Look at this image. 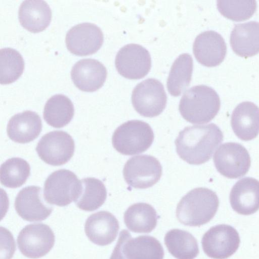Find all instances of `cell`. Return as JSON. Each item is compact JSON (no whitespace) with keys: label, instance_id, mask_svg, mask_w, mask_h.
<instances>
[{"label":"cell","instance_id":"6da1fadb","mask_svg":"<svg viewBox=\"0 0 259 259\" xmlns=\"http://www.w3.org/2000/svg\"><path fill=\"white\" fill-rule=\"evenodd\" d=\"M223 140V134L214 123L188 126L181 131L175 140L180 157L190 164L208 161Z\"/></svg>","mask_w":259,"mask_h":259},{"label":"cell","instance_id":"7a4b0ae2","mask_svg":"<svg viewBox=\"0 0 259 259\" xmlns=\"http://www.w3.org/2000/svg\"><path fill=\"white\" fill-rule=\"evenodd\" d=\"M219 206V200L214 192L206 188H197L182 198L177 206L176 216L184 225L199 227L214 217Z\"/></svg>","mask_w":259,"mask_h":259},{"label":"cell","instance_id":"3957f363","mask_svg":"<svg viewBox=\"0 0 259 259\" xmlns=\"http://www.w3.org/2000/svg\"><path fill=\"white\" fill-rule=\"evenodd\" d=\"M221 105L217 92L205 85H198L186 90L180 100L179 110L187 121L196 124L207 123L218 113Z\"/></svg>","mask_w":259,"mask_h":259},{"label":"cell","instance_id":"277c9868","mask_svg":"<svg viewBox=\"0 0 259 259\" xmlns=\"http://www.w3.org/2000/svg\"><path fill=\"white\" fill-rule=\"evenodd\" d=\"M154 138L150 125L139 120L127 121L114 131L112 142L113 147L120 153L133 155L146 151Z\"/></svg>","mask_w":259,"mask_h":259},{"label":"cell","instance_id":"5b68a950","mask_svg":"<svg viewBox=\"0 0 259 259\" xmlns=\"http://www.w3.org/2000/svg\"><path fill=\"white\" fill-rule=\"evenodd\" d=\"M164 250L160 242L147 235L133 238L122 230L110 259H163Z\"/></svg>","mask_w":259,"mask_h":259},{"label":"cell","instance_id":"8992f818","mask_svg":"<svg viewBox=\"0 0 259 259\" xmlns=\"http://www.w3.org/2000/svg\"><path fill=\"white\" fill-rule=\"evenodd\" d=\"M81 188V182L75 174L67 169H59L46 179L44 198L48 203L64 206L77 199Z\"/></svg>","mask_w":259,"mask_h":259},{"label":"cell","instance_id":"52a82bcc","mask_svg":"<svg viewBox=\"0 0 259 259\" xmlns=\"http://www.w3.org/2000/svg\"><path fill=\"white\" fill-rule=\"evenodd\" d=\"M166 94L162 83L158 79L149 78L137 84L132 95L136 111L142 116L153 117L164 109Z\"/></svg>","mask_w":259,"mask_h":259},{"label":"cell","instance_id":"ba28073f","mask_svg":"<svg viewBox=\"0 0 259 259\" xmlns=\"http://www.w3.org/2000/svg\"><path fill=\"white\" fill-rule=\"evenodd\" d=\"M213 160L217 170L229 179L244 176L248 171L251 159L245 148L237 143H225L215 151Z\"/></svg>","mask_w":259,"mask_h":259},{"label":"cell","instance_id":"9c48e42d","mask_svg":"<svg viewBox=\"0 0 259 259\" xmlns=\"http://www.w3.org/2000/svg\"><path fill=\"white\" fill-rule=\"evenodd\" d=\"M162 166L155 157L141 155L130 158L123 169L124 179L130 186L146 189L158 182L162 175Z\"/></svg>","mask_w":259,"mask_h":259},{"label":"cell","instance_id":"30bf717a","mask_svg":"<svg viewBox=\"0 0 259 259\" xmlns=\"http://www.w3.org/2000/svg\"><path fill=\"white\" fill-rule=\"evenodd\" d=\"M240 239L232 226L220 224L210 228L203 235L201 243L204 253L213 259H227L239 248Z\"/></svg>","mask_w":259,"mask_h":259},{"label":"cell","instance_id":"8fae6325","mask_svg":"<svg viewBox=\"0 0 259 259\" xmlns=\"http://www.w3.org/2000/svg\"><path fill=\"white\" fill-rule=\"evenodd\" d=\"M75 148L72 137L67 133L55 131L44 135L36 150L45 162L54 166L63 165L72 157Z\"/></svg>","mask_w":259,"mask_h":259},{"label":"cell","instance_id":"7c38bea8","mask_svg":"<svg viewBox=\"0 0 259 259\" xmlns=\"http://www.w3.org/2000/svg\"><path fill=\"white\" fill-rule=\"evenodd\" d=\"M55 243V236L49 226L42 223L25 226L17 238L21 252L31 258H38L47 254Z\"/></svg>","mask_w":259,"mask_h":259},{"label":"cell","instance_id":"4fadbf2b","mask_svg":"<svg viewBox=\"0 0 259 259\" xmlns=\"http://www.w3.org/2000/svg\"><path fill=\"white\" fill-rule=\"evenodd\" d=\"M118 73L123 77L137 79L143 78L150 71L151 59L149 52L143 46L130 44L122 47L115 61Z\"/></svg>","mask_w":259,"mask_h":259},{"label":"cell","instance_id":"5bb4252c","mask_svg":"<svg viewBox=\"0 0 259 259\" xmlns=\"http://www.w3.org/2000/svg\"><path fill=\"white\" fill-rule=\"evenodd\" d=\"M101 29L91 23H83L72 27L67 32L65 41L68 50L77 56H87L96 53L103 42Z\"/></svg>","mask_w":259,"mask_h":259},{"label":"cell","instance_id":"9a60e30c","mask_svg":"<svg viewBox=\"0 0 259 259\" xmlns=\"http://www.w3.org/2000/svg\"><path fill=\"white\" fill-rule=\"evenodd\" d=\"M194 55L201 64L207 67L219 65L224 60L227 46L221 34L213 30L204 31L195 39L193 46Z\"/></svg>","mask_w":259,"mask_h":259},{"label":"cell","instance_id":"2e32d148","mask_svg":"<svg viewBox=\"0 0 259 259\" xmlns=\"http://www.w3.org/2000/svg\"><path fill=\"white\" fill-rule=\"evenodd\" d=\"M14 205L17 213L30 222L45 220L53 210L42 199L41 188L35 186L22 189L16 196Z\"/></svg>","mask_w":259,"mask_h":259},{"label":"cell","instance_id":"e0dca14e","mask_svg":"<svg viewBox=\"0 0 259 259\" xmlns=\"http://www.w3.org/2000/svg\"><path fill=\"white\" fill-rule=\"evenodd\" d=\"M107 75L104 65L93 59H83L76 63L71 71L74 85L83 92H92L99 89Z\"/></svg>","mask_w":259,"mask_h":259},{"label":"cell","instance_id":"ac0fdd59","mask_svg":"<svg viewBox=\"0 0 259 259\" xmlns=\"http://www.w3.org/2000/svg\"><path fill=\"white\" fill-rule=\"evenodd\" d=\"M232 208L242 215H250L259 209V181L246 177L238 181L230 194Z\"/></svg>","mask_w":259,"mask_h":259},{"label":"cell","instance_id":"d6986e66","mask_svg":"<svg viewBox=\"0 0 259 259\" xmlns=\"http://www.w3.org/2000/svg\"><path fill=\"white\" fill-rule=\"evenodd\" d=\"M119 228L117 220L111 213L100 211L87 219L84 230L90 241L98 245L105 246L114 241Z\"/></svg>","mask_w":259,"mask_h":259},{"label":"cell","instance_id":"ffe728a7","mask_svg":"<svg viewBox=\"0 0 259 259\" xmlns=\"http://www.w3.org/2000/svg\"><path fill=\"white\" fill-rule=\"evenodd\" d=\"M231 124L235 134L241 140L250 141L259 134V108L253 103L245 101L234 109Z\"/></svg>","mask_w":259,"mask_h":259},{"label":"cell","instance_id":"44dd1931","mask_svg":"<svg viewBox=\"0 0 259 259\" xmlns=\"http://www.w3.org/2000/svg\"><path fill=\"white\" fill-rule=\"evenodd\" d=\"M41 128L39 116L34 112L27 110L11 118L7 131L9 138L12 141L19 143H27L38 136Z\"/></svg>","mask_w":259,"mask_h":259},{"label":"cell","instance_id":"7402d4cb","mask_svg":"<svg viewBox=\"0 0 259 259\" xmlns=\"http://www.w3.org/2000/svg\"><path fill=\"white\" fill-rule=\"evenodd\" d=\"M18 18L21 25L28 31L36 33L44 30L50 24L52 11L44 1H23L19 9Z\"/></svg>","mask_w":259,"mask_h":259},{"label":"cell","instance_id":"603a6c76","mask_svg":"<svg viewBox=\"0 0 259 259\" xmlns=\"http://www.w3.org/2000/svg\"><path fill=\"white\" fill-rule=\"evenodd\" d=\"M230 44L238 55L248 58L259 53V22L236 24L230 35Z\"/></svg>","mask_w":259,"mask_h":259},{"label":"cell","instance_id":"cb8c5ba5","mask_svg":"<svg viewBox=\"0 0 259 259\" xmlns=\"http://www.w3.org/2000/svg\"><path fill=\"white\" fill-rule=\"evenodd\" d=\"M124 222L131 231L139 233H149L157 225V215L155 209L146 203H135L126 209L124 214Z\"/></svg>","mask_w":259,"mask_h":259},{"label":"cell","instance_id":"d4e9b609","mask_svg":"<svg viewBox=\"0 0 259 259\" xmlns=\"http://www.w3.org/2000/svg\"><path fill=\"white\" fill-rule=\"evenodd\" d=\"M164 243L169 252L177 259H194L199 253L196 239L184 230H169L165 235Z\"/></svg>","mask_w":259,"mask_h":259},{"label":"cell","instance_id":"484cf974","mask_svg":"<svg viewBox=\"0 0 259 259\" xmlns=\"http://www.w3.org/2000/svg\"><path fill=\"white\" fill-rule=\"evenodd\" d=\"M193 59L188 53L180 55L172 63L167 79V88L174 96H178L189 86L193 71Z\"/></svg>","mask_w":259,"mask_h":259},{"label":"cell","instance_id":"4316f807","mask_svg":"<svg viewBox=\"0 0 259 259\" xmlns=\"http://www.w3.org/2000/svg\"><path fill=\"white\" fill-rule=\"evenodd\" d=\"M74 111L73 103L67 97L63 95H55L46 102L44 118L50 125L60 128L71 121Z\"/></svg>","mask_w":259,"mask_h":259},{"label":"cell","instance_id":"83f0119b","mask_svg":"<svg viewBox=\"0 0 259 259\" xmlns=\"http://www.w3.org/2000/svg\"><path fill=\"white\" fill-rule=\"evenodd\" d=\"M80 194L74 201L77 207L83 210L93 211L104 203L107 191L103 183L94 178H86L81 181Z\"/></svg>","mask_w":259,"mask_h":259},{"label":"cell","instance_id":"f1b7e54d","mask_svg":"<svg viewBox=\"0 0 259 259\" xmlns=\"http://www.w3.org/2000/svg\"><path fill=\"white\" fill-rule=\"evenodd\" d=\"M30 174V167L26 161L20 158H12L1 165V183L6 187L18 188L25 183Z\"/></svg>","mask_w":259,"mask_h":259},{"label":"cell","instance_id":"f546056e","mask_svg":"<svg viewBox=\"0 0 259 259\" xmlns=\"http://www.w3.org/2000/svg\"><path fill=\"white\" fill-rule=\"evenodd\" d=\"M24 68L23 59L16 50L3 48L0 50V83H11L22 74Z\"/></svg>","mask_w":259,"mask_h":259},{"label":"cell","instance_id":"4dcf8cb0","mask_svg":"<svg viewBox=\"0 0 259 259\" xmlns=\"http://www.w3.org/2000/svg\"><path fill=\"white\" fill-rule=\"evenodd\" d=\"M217 7L220 12L227 18L237 21L250 18L256 9L254 0H219Z\"/></svg>","mask_w":259,"mask_h":259}]
</instances>
